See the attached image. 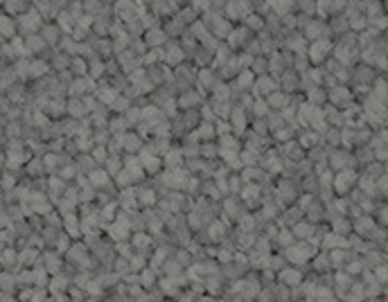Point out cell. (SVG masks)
<instances>
[{
    "label": "cell",
    "mask_w": 388,
    "mask_h": 302,
    "mask_svg": "<svg viewBox=\"0 0 388 302\" xmlns=\"http://www.w3.org/2000/svg\"><path fill=\"white\" fill-rule=\"evenodd\" d=\"M138 275H140V284H142V286L147 288V291H149V288H153V286H156V284H158V279H160V277H156V275H158V270H153L151 266L142 268Z\"/></svg>",
    "instance_id": "4"
},
{
    "label": "cell",
    "mask_w": 388,
    "mask_h": 302,
    "mask_svg": "<svg viewBox=\"0 0 388 302\" xmlns=\"http://www.w3.org/2000/svg\"><path fill=\"white\" fill-rule=\"evenodd\" d=\"M140 144H142V142H140V138H135L133 133L124 135V149H126V151L135 153V151H138V149H140Z\"/></svg>",
    "instance_id": "5"
},
{
    "label": "cell",
    "mask_w": 388,
    "mask_h": 302,
    "mask_svg": "<svg viewBox=\"0 0 388 302\" xmlns=\"http://www.w3.org/2000/svg\"><path fill=\"white\" fill-rule=\"evenodd\" d=\"M66 192H68V189H66V180H63L61 176H59V178H54V176H52V178L48 180V194H50V198H52V201H54V198H61Z\"/></svg>",
    "instance_id": "2"
},
{
    "label": "cell",
    "mask_w": 388,
    "mask_h": 302,
    "mask_svg": "<svg viewBox=\"0 0 388 302\" xmlns=\"http://www.w3.org/2000/svg\"><path fill=\"white\" fill-rule=\"evenodd\" d=\"M374 275H377V279L383 284V286H386V284H388V261H386V264L379 266V268L374 270Z\"/></svg>",
    "instance_id": "6"
},
{
    "label": "cell",
    "mask_w": 388,
    "mask_h": 302,
    "mask_svg": "<svg viewBox=\"0 0 388 302\" xmlns=\"http://www.w3.org/2000/svg\"><path fill=\"white\" fill-rule=\"evenodd\" d=\"M269 104H271V106L282 108V106H287V97H284V95H271Z\"/></svg>",
    "instance_id": "8"
},
{
    "label": "cell",
    "mask_w": 388,
    "mask_h": 302,
    "mask_svg": "<svg viewBox=\"0 0 388 302\" xmlns=\"http://www.w3.org/2000/svg\"><path fill=\"white\" fill-rule=\"evenodd\" d=\"M212 126L210 124H203V126H199V138L203 140V142H208V140H212Z\"/></svg>",
    "instance_id": "7"
},
{
    "label": "cell",
    "mask_w": 388,
    "mask_h": 302,
    "mask_svg": "<svg viewBox=\"0 0 388 302\" xmlns=\"http://www.w3.org/2000/svg\"><path fill=\"white\" fill-rule=\"evenodd\" d=\"M386 124H388V117H386Z\"/></svg>",
    "instance_id": "10"
},
{
    "label": "cell",
    "mask_w": 388,
    "mask_h": 302,
    "mask_svg": "<svg viewBox=\"0 0 388 302\" xmlns=\"http://www.w3.org/2000/svg\"><path fill=\"white\" fill-rule=\"evenodd\" d=\"M278 282H282V284H287V286L296 288V286H300V284L305 282V275H302L300 266H291V264H289L287 268L278 273Z\"/></svg>",
    "instance_id": "1"
},
{
    "label": "cell",
    "mask_w": 388,
    "mask_h": 302,
    "mask_svg": "<svg viewBox=\"0 0 388 302\" xmlns=\"http://www.w3.org/2000/svg\"><path fill=\"white\" fill-rule=\"evenodd\" d=\"M352 180H354V171L352 169H345L343 174H338L336 176V183H334V187H336V192L338 194H343V192H350V185H352Z\"/></svg>",
    "instance_id": "3"
},
{
    "label": "cell",
    "mask_w": 388,
    "mask_h": 302,
    "mask_svg": "<svg viewBox=\"0 0 388 302\" xmlns=\"http://www.w3.org/2000/svg\"><path fill=\"white\" fill-rule=\"evenodd\" d=\"M45 63H32V75H43Z\"/></svg>",
    "instance_id": "9"
}]
</instances>
